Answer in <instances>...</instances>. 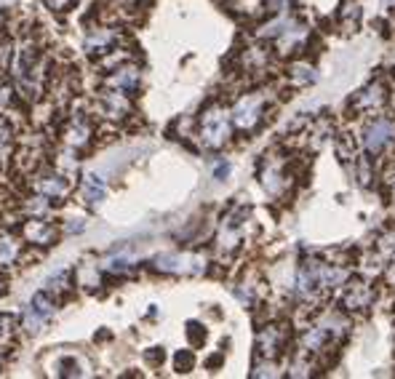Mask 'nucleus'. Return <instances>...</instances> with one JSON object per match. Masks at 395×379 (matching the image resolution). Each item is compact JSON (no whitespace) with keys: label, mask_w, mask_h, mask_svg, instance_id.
Instances as JSON below:
<instances>
[]
</instances>
